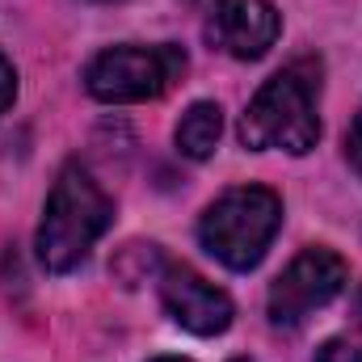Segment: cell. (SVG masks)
<instances>
[{"instance_id":"obj_1","label":"cell","mask_w":362,"mask_h":362,"mask_svg":"<svg viewBox=\"0 0 362 362\" xmlns=\"http://www.w3.org/2000/svg\"><path fill=\"white\" fill-rule=\"evenodd\" d=\"M110 223H114L110 194L97 185V177L81 160H68L59 169L55 185H51V194H47L38 240H34L42 270L51 274L76 270L89 257L93 245L110 232Z\"/></svg>"},{"instance_id":"obj_2","label":"cell","mask_w":362,"mask_h":362,"mask_svg":"<svg viewBox=\"0 0 362 362\" xmlns=\"http://www.w3.org/2000/svg\"><path fill=\"white\" fill-rule=\"evenodd\" d=\"M320 64L299 59L282 72H274L253 93L245 118H240V144L253 152H291L308 156L320 139Z\"/></svg>"},{"instance_id":"obj_3","label":"cell","mask_w":362,"mask_h":362,"mask_svg":"<svg viewBox=\"0 0 362 362\" xmlns=\"http://www.w3.org/2000/svg\"><path fill=\"white\" fill-rule=\"evenodd\" d=\"M278 228H282V198L266 185H236L202 211L198 240L219 266L245 274L262 266Z\"/></svg>"},{"instance_id":"obj_4","label":"cell","mask_w":362,"mask_h":362,"mask_svg":"<svg viewBox=\"0 0 362 362\" xmlns=\"http://www.w3.org/2000/svg\"><path fill=\"white\" fill-rule=\"evenodd\" d=\"M189 59L173 42L160 47H139V42H122V47H105L101 55H93L85 68V89L89 97L105 105H135V101H156L185 76Z\"/></svg>"},{"instance_id":"obj_5","label":"cell","mask_w":362,"mask_h":362,"mask_svg":"<svg viewBox=\"0 0 362 362\" xmlns=\"http://www.w3.org/2000/svg\"><path fill=\"white\" fill-rule=\"evenodd\" d=\"M350 282V266L341 253L325 249V245H312L303 249L286 270L274 278L270 286V320L278 329H295L303 325L312 312H320L325 303H333Z\"/></svg>"},{"instance_id":"obj_6","label":"cell","mask_w":362,"mask_h":362,"mask_svg":"<svg viewBox=\"0 0 362 362\" xmlns=\"http://www.w3.org/2000/svg\"><path fill=\"white\" fill-rule=\"evenodd\" d=\"M160 303L194 337H219L236 316L232 299L215 282H206L198 270L177 262H160Z\"/></svg>"},{"instance_id":"obj_7","label":"cell","mask_w":362,"mask_h":362,"mask_svg":"<svg viewBox=\"0 0 362 362\" xmlns=\"http://www.w3.org/2000/svg\"><path fill=\"white\" fill-rule=\"evenodd\" d=\"M282 34V17L270 0H215L206 38L232 59H262Z\"/></svg>"},{"instance_id":"obj_8","label":"cell","mask_w":362,"mask_h":362,"mask_svg":"<svg viewBox=\"0 0 362 362\" xmlns=\"http://www.w3.org/2000/svg\"><path fill=\"white\" fill-rule=\"evenodd\" d=\"M219 135H223V110H219L215 101H194V105L181 114L177 131H173L177 152L181 156H189V160H206V156H215Z\"/></svg>"},{"instance_id":"obj_9","label":"cell","mask_w":362,"mask_h":362,"mask_svg":"<svg viewBox=\"0 0 362 362\" xmlns=\"http://www.w3.org/2000/svg\"><path fill=\"white\" fill-rule=\"evenodd\" d=\"M316 362H362V346L350 337H329L316 350Z\"/></svg>"},{"instance_id":"obj_10","label":"cell","mask_w":362,"mask_h":362,"mask_svg":"<svg viewBox=\"0 0 362 362\" xmlns=\"http://www.w3.org/2000/svg\"><path fill=\"white\" fill-rule=\"evenodd\" d=\"M13 97H17V68H13L8 55L0 51V118H4V110L13 105Z\"/></svg>"},{"instance_id":"obj_11","label":"cell","mask_w":362,"mask_h":362,"mask_svg":"<svg viewBox=\"0 0 362 362\" xmlns=\"http://www.w3.org/2000/svg\"><path fill=\"white\" fill-rule=\"evenodd\" d=\"M346 152H350L354 169L362 173V110H358V118H354V131H350V139H346Z\"/></svg>"},{"instance_id":"obj_12","label":"cell","mask_w":362,"mask_h":362,"mask_svg":"<svg viewBox=\"0 0 362 362\" xmlns=\"http://www.w3.org/2000/svg\"><path fill=\"white\" fill-rule=\"evenodd\" d=\"M354 316H358V329H362V291H358V299H354Z\"/></svg>"},{"instance_id":"obj_13","label":"cell","mask_w":362,"mask_h":362,"mask_svg":"<svg viewBox=\"0 0 362 362\" xmlns=\"http://www.w3.org/2000/svg\"><path fill=\"white\" fill-rule=\"evenodd\" d=\"M152 362H189V358H173V354H165V358H152Z\"/></svg>"},{"instance_id":"obj_14","label":"cell","mask_w":362,"mask_h":362,"mask_svg":"<svg viewBox=\"0 0 362 362\" xmlns=\"http://www.w3.org/2000/svg\"><path fill=\"white\" fill-rule=\"evenodd\" d=\"M232 362H257V358H232Z\"/></svg>"}]
</instances>
